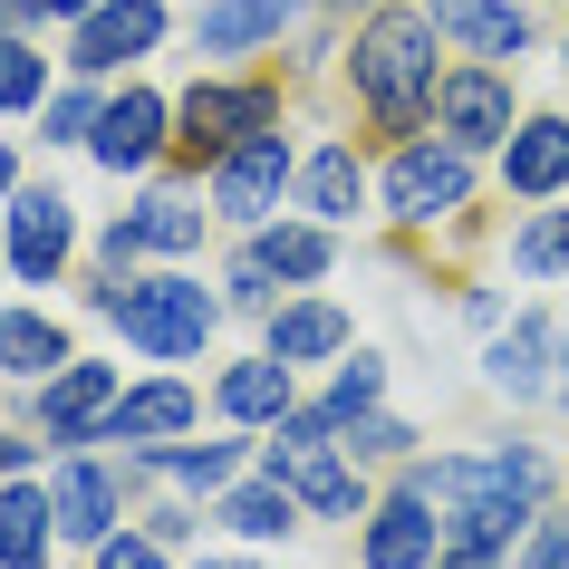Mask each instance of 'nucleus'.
I'll return each mask as SVG.
<instances>
[{"mask_svg":"<svg viewBox=\"0 0 569 569\" xmlns=\"http://www.w3.org/2000/svg\"><path fill=\"white\" fill-rule=\"evenodd\" d=\"M425 502L445 511V550H521L540 511H550V453L540 445H463V453H416L396 463Z\"/></svg>","mask_w":569,"mask_h":569,"instance_id":"f257e3e1","label":"nucleus"},{"mask_svg":"<svg viewBox=\"0 0 569 569\" xmlns=\"http://www.w3.org/2000/svg\"><path fill=\"white\" fill-rule=\"evenodd\" d=\"M338 78L358 97V117L377 136H425L435 126V88H445V30L425 0H377L358 10V30L338 49Z\"/></svg>","mask_w":569,"mask_h":569,"instance_id":"f03ea898","label":"nucleus"},{"mask_svg":"<svg viewBox=\"0 0 569 569\" xmlns=\"http://www.w3.org/2000/svg\"><path fill=\"white\" fill-rule=\"evenodd\" d=\"M261 126H290V88L270 68H203L193 88L174 97V164L183 174H212L241 136Z\"/></svg>","mask_w":569,"mask_h":569,"instance_id":"7ed1b4c3","label":"nucleus"},{"mask_svg":"<svg viewBox=\"0 0 569 569\" xmlns=\"http://www.w3.org/2000/svg\"><path fill=\"white\" fill-rule=\"evenodd\" d=\"M107 329H117L136 358L183 367V358H203V348H212L222 300H212L193 270H136V280H117V300H107Z\"/></svg>","mask_w":569,"mask_h":569,"instance_id":"20e7f679","label":"nucleus"},{"mask_svg":"<svg viewBox=\"0 0 569 569\" xmlns=\"http://www.w3.org/2000/svg\"><path fill=\"white\" fill-rule=\"evenodd\" d=\"M473 183H482V154H463L453 136H396V154L377 164V203H387L396 232H453L473 212Z\"/></svg>","mask_w":569,"mask_h":569,"instance_id":"39448f33","label":"nucleus"},{"mask_svg":"<svg viewBox=\"0 0 569 569\" xmlns=\"http://www.w3.org/2000/svg\"><path fill=\"white\" fill-rule=\"evenodd\" d=\"M290 193H300V146H290V126L241 136V146L203 174L212 222H232V232H261V222H280V203H290Z\"/></svg>","mask_w":569,"mask_h":569,"instance_id":"423d86ee","label":"nucleus"},{"mask_svg":"<svg viewBox=\"0 0 569 569\" xmlns=\"http://www.w3.org/2000/svg\"><path fill=\"white\" fill-rule=\"evenodd\" d=\"M88 164H97V174H117V183L174 164V97L146 88V78L107 88V107H97V126H88Z\"/></svg>","mask_w":569,"mask_h":569,"instance_id":"0eeeda50","label":"nucleus"},{"mask_svg":"<svg viewBox=\"0 0 569 569\" xmlns=\"http://www.w3.org/2000/svg\"><path fill=\"white\" fill-rule=\"evenodd\" d=\"M117 396H126L117 367L68 358L59 377H39V387H30V435H39L49 453H88V445H107V416H117Z\"/></svg>","mask_w":569,"mask_h":569,"instance_id":"6e6552de","label":"nucleus"},{"mask_svg":"<svg viewBox=\"0 0 569 569\" xmlns=\"http://www.w3.org/2000/svg\"><path fill=\"white\" fill-rule=\"evenodd\" d=\"M0 241H10V280L20 290H59L68 261H78V203L59 183H20L10 212H0Z\"/></svg>","mask_w":569,"mask_h":569,"instance_id":"1a4fd4ad","label":"nucleus"},{"mask_svg":"<svg viewBox=\"0 0 569 569\" xmlns=\"http://www.w3.org/2000/svg\"><path fill=\"white\" fill-rule=\"evenodd\" d=\"M511 126H521L511 68H502V59H453L445 88H435V136H453L463 154H502Z\"/></svg>","mask_w":569,"mask_h":569,"instance_id":"9d476101","label":"nucleus"},{"mask_svg":"<svg viewBox=\"0 0 569 569\" xmlns=\"http://www.w3.org/2000/svg\"><path fill=\"white\" fill-rule=\"evenodd\" d=\"M164 30H174V0H97L88 20L68 30V78H117V68L154 59L164 49Z\"/></svg>","mask_w":569,"mask_h":569,"instance_id":"9b49d317","label":"nucleus"},{"mask_svg":"<svg viewBox=\"0 0 569 569\" xmlns=\"http://www.w3.org/2000/svg\"><path fill=\"white\" fill-rule=\"evenodd\" d=\"M560 367H569V329L550 309H521V319L492 329V348H482V387L502 396V406H550Z\"/></svg>","mask_w":569,"mask_h":569,"instance_id":"f8f14e48","label":"nucleus"},{"mask_svg":"<svg viewBox=\"0 0 569 569\" xmlns=\"http://www.w3.org/2000/svg\"><path fill=\"white\" fill-rule=\"evenodd\" d=\"M261 463L300 492L309 521H348V531H358L367 502H377V492H367V463H348V445H280V435H270Z\"/></svg>","mask_w":569,"mask_h":569,"instance_id":"ddd939ff","label":"nucleus"},{"mask_svg":"<svg viewBox=\"0 0 569 569\" xmlns=\"http://www.w3.org/2000/svg\"><path fill=\"white\" fill-rule=\"evenodd\" d=\"M445 560V511L396 473V492H377L358 521V569H435Z\"/></svg>","mask_w":569,"mask_h":569,"instance_id":"4468645a","label":"nucleus"},{"mask_svg":"<svg viewBox=\"0 0 569 569\" xmlns=\"http://www.w3.org/2000/svg\"><path fill=\"white\" fill-rule=\"evenodd\" d=\"M126 492H136V473H126V463H97V453H59V473H49L59 550H97V540L126 521Z\"/></svg>","mask_w":569,"mask_h":569,"instance_id":"2eb2a0df","label":"nucleus"},{"mask_svg":"<svg viewBox=\"0 0 569 569\" xmlns=\"http://www.w3.org/2000/svg\"><path fill=\"white\" fill-rule=\"evenodd\" d=\"M492 164H502L511 203H560V193H569V117H560V107H531Z\"/></svg>","mask_w":569,"mask_h":569,"instance_id":"dca6fc26","label":"nucleus"},{"mask_svg":"<svg viewBox=\"0 0 569 569\" xmlns=\"http://www.w3.org/2000/svg\"><path fill=\"white\" fill-rule=\"evenodd\" d=\"M309 0H203L193 10V59H261V49H280V30L300 20Z\"/></svg>","mask_w":569,"mask_h":569,"instance_id":"f3484780","label":"nucleus"},{"mask_svg":"<svg viewBox=\"0 0 569 569\" xmlns=\"http://www.w3.org/2000/svg\"><path fill=\"white\" fill-rule=\"evenodd\" d=\"M203 425V387H183V377H146V387L117 396V416H107V445L146 453V445H183Z\"/></svg>","mask_w":569,"mask_h":569,"instance_id":"a211bd4d","label":"nucleus"},{"mask_svg":"<svg viewBox=\"0 0 569 569\" xmlns=\"http://www.w3.org/2000/svg\"><path fill=\"white\" fill-rule=\"evenodd\" d=\"M367 203H377V174L358 164V146H348V136H319V146L300 154V212L329 222V232H348Z\"/></svg>","mask_w":569,"mask_h":569,"instance_id":"6ab92c4d","label":"nucleus"},{"mask_svg":"<svg viewBox=\"0 0 569 569\" xmlns=\"http://www.w3.org/2000/svg\"><path fill=\"white\" fill-rule=\"evenodd\" d=\"M290 406H300V367H280L270 348H261V358H232L222 377H212V416L241 425V435H270Z\"/></svg>","mask_w":569,"mask_h":569,"instance_id":"aec40b11","label":"nucleus"},{"mask_svg":"<svg viewBox=\"0 0 569 569\" xmlns=\"http://www.w3.org/2000/svg\"><path fill=\"white\" fill-rule=\"evenodd\" d=\"M212 521H222L241 550H280V540H300V492L261 463V473H241L232 492H212Z\"/></svg>","mask_w":569,"mask_h":569,"instance_id":"412c9836","label":"nucleus"},{"mask_svg":"<svg viewBox=\"0 0 569 569\" xmlns=\"http://www.w3.org/2000/svg\"><path fill=\"white\" fill-rule=\"evenodd\" d=\"M126 473H136V482L164 473V482H183V492H203V502H212V492H232V482L251 473V435L232 425L222 445H193V435H183V445H146V453H126Z\"/></svg>","mask_w":569,"mask_h":569,"instance_id":"4be33fe9","label":"nucleus"},{"mask_svg":"<svg viewBox=\"0 0 569 569\" xmlns=\"http://www.w3.org/2000/svg\"><path fill=\"white\" fill-rule=\"evenodd\" d=\"M261 348H270L280 367H338L348 348H358V319H348L338 300H280Z\"/></svg>","mask_w":569,"mask_h":569,"instance_id":"5701e85b","label":"nucleus"},{"mask_svg":"<svg viewBox=\"0 0 569 569\" xmlns=\"http://www.w3.org/2000/svg\"><path fill=\"white\" fill-rule=\"evenodd\" d=\"M435 30L463 49V59H521L531 49V10L521 0H425Z\"/></svg>","mask_w":569,"mask_h":569,"instance_id":"b1692460","label":"nucleus"},{"mask_svg":"<svg viewBox=\"0 0 569 569\" xmlns=\"http://www.w3.org/2000/svg\"><path fill=\"white\" fill-rule=\"evenodd\" d=\"M251 251L270 261V280H280V290H319V280L338 270V232H329V222H309V212L261 222V232H251Z\"/></svg>","mask_w":569,"mask_h":569,"instance_id":"393cba45","label":"nucleus"},{"mask_svg":"<svg viewBox=\"0 0 569 569\" xmlns=\"http://www.w3.org/2000/svg\"><path fill=\"white\" fill-rule=\"evenodd\" d=\"M68 358H78L68 319H49V309H0V377H10V387H39V377H59Z\"/></svg>","mask_w":569,"mask_h":569,"instance_id":"a878e982","label":"nucleus"},{"mask_svg":"<svg viewBox=\"0 0 569 569\" xmlns=\"http://www.w3.org/2000/svg\"><path fill=\"white\" fill-rule=\"evenodd\" d=\"M49 550H59V511H49V482H39V473L0 482V569H49Z\"/></svg>","mask_w":569,"mask_h":569,"instance_id":"bb28decb","label":"nucleus"},{"mask_svg":"<svg viewBox=\"0 0 569 569\" xmlns=\"http://www.w3.org/2000/svg\"><path fill=\"white\" fill-rule=\"evenodd\" d=\"M126 222H136V241H146V261H193V251H203V222H212V212L193 203V193H146Z\"/></svg>","mask_w":569,"mask_h":569,"instance_id":"cd10ccee","label":"nucleus"},{"mask_svg":"<svg viewBox=\"0 0 569 569\" xmlns=\"http://www.w3.org/2000/svg\"><path fill=\"white\" fill-rule=\"evenodd\" d=\"M502 261L521 270V280H569V212L560 203H550V212H521L511 241H502Z\"/></svg>","mask_w":569,"mask_h":569,"instance_id":"c85d7f7f","label":"nucleus"},{"mask_svg":"<svg viewBox=\"0 0 569 569\" xmlns=\"http://www.w3.org/2000/svg\"><path fill=\"white\" fill-rule=\"evenodd\" d=\"M49 97V59H39L30 30H0V117H39Z\"/></svg>","mask_w":569,"mask_h":569,"instance_id":"c756f323","label":"nucleus"},{"mask_svg":"<svg viewBox=\"0 0 569 569\" xmlns=\"http://www.w3.org/2000/svg\"><path fill=\"white\" fill-rule=\"evenodd\" d=\"M377 406H387V358H377V348H348L338 377H329V416L358 425V416H377Z\"/></svg>","mask_w":569,"mask_h":569,"instance_id":"7c9ffc66","label":"nucleus"},{"mask_svg":"<svg viewBox=\"0 0 569 569\" xmlns=\"http://www.w3.org/2000/svg\"><path fill=\"white\" fill-rule=\"evenodd\" d=\"M338 445H348V463H367V473H377V463H416V425L377 406V416L338 425Z\"/></svg>","mask_w":569,"mask_h":569,"instance_id":"2f4dec72","label":"nucleus"},{"mask_svg":"<svg viewBox=\"0 0 569 569\" xmlns=\"http://www.w3.org/2000/svg\"><path fill=\"white\" fill-rule=\"evenodd\" d=\"M97 107H107V88H97V78H78V88H49V97H39V146H88Z\"/></svg>","mask_w":569,"mask_h":569,"instance_id":"473e14b6","label":"nucleus"},{"mask_svg":"<svg viewBox=\"0 0 569 569\" xmlns=\"http://www.w3.org/2000/svg\"><path fill=\"white\" fill-rule=\"evenodd\" d=\"M280 300H290V290H280V280H270V261L251 251V241H241L232 270H222V309H241V319H270Z\"/></svg>","mask_w":569,"mask_h":569,"instance_id":"72a5a7b5","label":"nucleus"},{"mask_svg":"<svg viewBox=\"0 0 569 569\" xmlns=\"http://www.w3.org/2000/svg\"><path fill=\"white\" fill-rule=\"evenodd\" d=\"M511 569H569V502H550L521 531V550H511Z\"/></svg>","mask_w":569,"mask_h":569,"instance_id":"f704fd0d","label":"nucleus"},{"mask_svg":"<svg viewBox=\"0 0 569 569\" xmlns=\"http://www.w3.org/2000/svg\"><path fill=\"white\" fill-rule=\"evenodd\" d=\"M88 569H174V560H164V540H154V531H126V521H117V531L88 550Z\"/></svg>","mask_w":569,"mask_h":569,"instance_id":"c9c22d12","label":"nucleus"},{"mask_svg":"<svg viewBox=\"0 0 569 569\" xmlns=\"http://www.w3.org/2000/svg\"><path fill=\"white\" fill-rule=\"evenodd\" d=\"M136 531H154L164 550H183V540L203 531V511H193V502H146V511H136Z\"/></svg>","mask_w":569,"mask_h":569,"instance_id":"e433bc0d","label":"nucleus"},{"mask_svg":"<svg viewBox=\"0 0 569 569\" xmlns=\"http://www.w3.org/2000/svg\"><path fill=\"white\" fill-rule=\"evenodd\" d=\"M30 463H39V435H30V425H10V435H0V482H20Z\"/></svg>","mask_w":569,"mask_h":569,"instance_id":"4c0bfd02","label":"nucleus"},{"mask_svg":"<svg viewBox=\"0 0 569 569\" xmlns=\"http://www.w3.org/2000/svg\"><path fill=\"white\" fill-rule=\"evenodd\" d=\"M0 30H49V10L39 0H0Z\"/></svg>","mask_w":569,"mask_h":569,"instance_id":"58836bf2","label":"nucleus"},{"mask_svg":"<svg viewBox=\"0 0 569 569\" xmlns=\"http://www.w3.org/2000/svg\"><path fill=\"white\" fill-rule=\"evenodd\" d=\"M20 183H30V174H20V146H10V136H0V203H10V193H20Z\"/></svg>","mask_w":569,"mask_h":569,"instance_id":"ea45409f","label":"nucleus"},{"mask_svg":"<svg viewBox=\"0 0 569 569\" xmlns=\"http://www.w3.org/2000/svg\"><path fill=\"white\" fill-rule=\"evenodd\" d=\"M39 10H49V20H59V30H78V20H88L97 0H39Z\"/></svg>","mask_w":569,"mask_h":569,"instance_id":"a19ab883","label":"nucleus"},{"mask_svg":"<svg viewBox=\"0 0 569 569\" xmlns=\"http://www.w3.org/2000/svg\"><path fill=\"white\" fill-rule=\"evenodd\" d=\"M203 569H261V560H251V550H232V560H203Z\"/></svg>","mask_w":569,"mask_h":569,"instance_id":"79ce46f5","label":"nucleus"},{"mask_svg":"<svg viewBox=\"0 0 569 569\" xmlns=\"http://www.w3.org/2000/svg\"><path fill=\"white\" fill-rule=\"evenodd\" d=\"M550 406H560V416H569V367H560V387H550Z\"/></svg>","mask_w":569,"mask_h":569,"instance_id":"37998d69","label":"nucleus"},{"mask_svg":"<svg viewBox=\"0 0 569 569\" xmlns=\"http://www.w3.org/2000/svg\"><path fill=\"white\" fill-rule=\"evenodd\" d=\"M560 68H569V30H560Z\"/></svg>","mask_w":569,"mask_h":569,"instance_id":"c03bdc74","label":"nucleus"},{"mask_svg":"<svg viewBox=\"0 0 569 569\" xmlns=\"http://www.w3.org/2000/svg\"><path fill=\"white\" fill-rule=\"evenodd\" d=\"M0 270H10V241H0Z\"/></svg>","mask_w":569,"mask_h":569,"instance_id":"a18cd8bd","label":"nucleus"}]
</instances>
